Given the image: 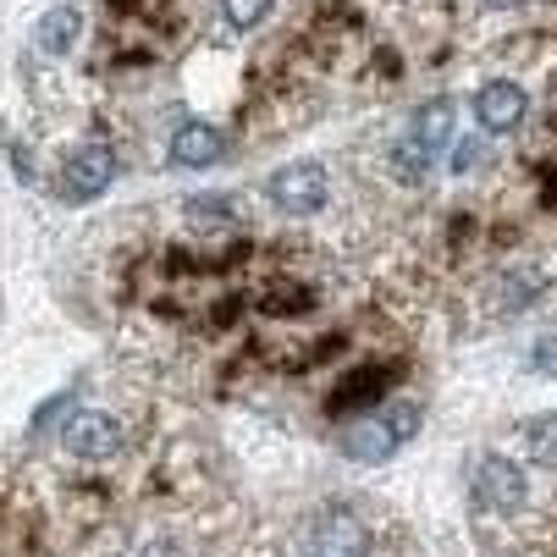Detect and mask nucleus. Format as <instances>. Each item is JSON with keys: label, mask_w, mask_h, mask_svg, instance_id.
<instances>
[{"label": "nucleus", "mask_w": 557, "mask_h": 557, "mask_svg": "<svg viewBox=\"0 0 557 557\" xmlns=\"http://www.w3.org/2000/svg\"><path fill=\"white\" fill-rule=\"evenodd\" d=\"M414 133H420L431 149H447V138H453V100H436V106H425V111L414 116Z\"/></svg>", "instance_id": "12"}, {"label": "nucleus", "mask_w": 557, "mask_h": 557, "mask_svg": "<svg viewBox=\"0 0 557 557\" xmlns=\"http://www.w3.org/2000/svg\"><path fill=\"white\" fill-rule=\"evenodd\" d=\"M332 183H326V166H314V161H293L282 166L271 183H265V199L282 210V215H314L326 205Z\"/></svg>", "instance_id": "6"}, {"label": "nucleus", "mask_w": 557, "mask_h": 557, "mask_svg": "<svg viewBox=\"0 0 557 557\" xmlns=\"http://www.w3.org/2000/svg\"><path fill=\"white\" fill-rule=\"evenodd\" d=\"M111 183H116V149H111L106 138H84V144L66 154V166H61V194H66L72 205L100 199Z\"/></svg>", "instance_id": "5"}, {"label": "nucleus", "mask_w": 557, "mask_h": 557, "mask_svg": "<svg viewBox=\"0 0 557 557\" xmlns=\"http://www.w3.org/2000/svg\"><path fill=\"white\" fill-rule=\"evenodd\" d=\"M271 17V0H221V23L237 34H255Z\"/></svg>", "instance_id": "13"}, {"label": "nucleus", "mask_w": 557, "mask_h": 557, "mask_svg": "<svg viewBox=\"0 0 557 557\" xmlns=\"http://www.w3.org/2000/svg\"><path fill=\"white\" fill-rule=\"evenodd\" d=\"M221 149H226V138H221L215 122H183V127L172 133V144H166L172 166H183V172L215 166V161H221Z\"/></svg>", "instance_id": "9"}, {"label": "nucleus", "mask_w": 557, "mask_h": 557, "mask_svg": "<svg viewBox=\"0 0 557 557\" xmlns=\"http://www.w3.org/2000/svg\"><path fill=\"white\" fill-rule=\"evenodd\" d=\"M77 34H84V7H77V0H66V7H55V12L39 17L34 50H39V55H61V50L77 45Z\"/></svg>", "instance_id": "10"}, {"label": "nucleus", "mask_w": 557, "mask_h": 557, "mask_svg": "<svg viewBox=\"0 0 557 557\" xmlns=\"http://www.w3.org/2000/svg\"><path fill=\"white\" fill-rule=\"evenodd\" d=\"M474 7H486V12H508V7H524V0H474Z\"/></svg>", "instance_id": "15"}, {"label": "nucleus", "mask_w": 557, "mask_h": 557, "mask_svg": "<svg viewBox=\"0 0 557 557\" xmlns=\"http://www.w3.org/2000/svg\"><path fill=\"white\" fill-rule=\"evenodd\" d=\"M314 557H370V524L354 508H326L309 524Z\"/></svg>", "instance_id": "7"}, {"label": "nucleus", "mask_w": 557, "mask_h": 557, "mask_svg": "<svg viewBox=\"0 0 557 557\" xmlns=\"http://www.w3.org/2000/svg\"><path fill=\"white\" fill-rule=\"evenodd\" d=\"M0 557H55L50 486L12 453H0Z\"/></svg>", "instance_id": "1"}, {"label": "nucleus", "mask_w": 557, "mask_h": 557, "mask_svg": "<svg viewBox=\"0 0 557 557\" xmlns=\"http://www.w3.org/2000/svg\"><path fill=\"white\" fill-rule=\"evenodd\" d=\"M530 100L519 84H508V77H497V84H486L481 95H474V122H481L486 133H513L524 122Z\"/></svg>", "instance_id": "8"}, {"label": "nucleus", "mask_w": 557, "mask_h": 557, "mask_svg": "<svg viewBox=\"0 0 557 557\" xmlns=\"http://www.w3.org/2000/svg\"><path fill=\"white\" fill-rule=\"evenodd\" d=\"M519 436H524V453H530V463H541V469H557V414H535L530 425H519Z\"/></svg>", "instance_id": "11"}, {"label": "nucleus", "mask_w": 557, "mask_h": 557, "mask_svg": "<svg viewBox=\"0 0 557 557\" xmlns=\"http://www.w3.org/2000/svg\"><path fill=\"white\" fill-rule=\"evenodd\" d=\"M133 431L116 409H100V404H72L66 409V425L55 431V447L66 463H116L127 453Z\"/></svg>", "instance_id": "2"}, {"label": "nucleus", "mask_w": 557, "mask_h": 557, "mask_svg": "<svg viewBox=\"0 0 557 557\" xmlns=\"http://www.w3.org/2000/svg\"><path fill=\"white\" fill-rule=\"evenodd\" d=\"M530 370H541V375H557V332H552V337H541V343L530 348Z\"/></svg>", "instance_id": "14"}, {"label": "nucleus", "mask_w": 557, "mask_h": 557, "mask_svg": "<svg viewBox=\"0 0 557 557\" xmlns=\"http://www.w3.org/2000/svg\"><path fill=\"white\" fill-rule=\"evenodd\" d=\"M420 404H392V409H381V414H370V420H359L348 436H343V453L348 458H359V463H386L397 447H409L414 442V431H420Z\"/></svg>", "instance_id": "3"}, {"label": "nucleus", "mask_w": 557, "mask_h": 557, "mask_svg": "<svg viewBox=\"0 0 557 557\" xmlns=\"http://www.w3.org/2000/svg\"><path fill=\"white\" fill-rule=\"evenodd\" d=\"M469 497L481 513H519L524 497H530V481H524V463L503 458V453H486L481 463H474V481H469Z\"/></svg>", "instance_id": "4"}, {"label": "nucleus", "mask_w": 557, "mask_h": 557, "mask_svg": "<svg viewBox=\"0 0 557 557\" xmlns=\"http://www.w3.org/2000/svg\"><path fill=\"white\" fill-rule=\"evenodd\" d=\"M309 557H314V552H309Z\"/></svg>", "instance_id": "16"}]
</instances>
